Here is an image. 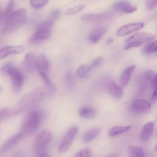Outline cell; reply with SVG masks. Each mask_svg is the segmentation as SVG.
I'll return each instance as SVG.
<instances>
[{"instance_id":"cell-22","label":"cell","mask_w":157,"mask_h":157,"mask_svg":"<svg viewBox=\"0 0 157 157\" xmlns=\"http://www.w3.org/2000/svg\"><path fill=\"white\" fill-rule=\"evenodd\" d=\"M131 128V126H116L112 127L108 132L109 136L115 137L121 134H123L128 130H129Z\"/></svg>"},{"instance_id":"cell-39","label":"cell","mask_w":157,"mask_h":157,"mask_svg":"<svg viewBox=\"0 0 157 157\" xmlns=\"http://www.w3.org/2000/svg\"><path fill=\"white\" fill-rule=\"evenodd\" d=\"M155 75L156 74L153 72H152L151 71H148L145 74V78H147L148 80H151L153 79V78L155 77Z\"/></svg>"},{"instance_id":"cell-3","label":"cell","mask_w":157,"mask_h":157,"mask_svg":"<svg viewBox=\"0 0 157 157\" xmlns=\"http://www.w3.org/2000/svg\"><path fill=\"white\" fill-rule=\"evenodd\" d=\"M41 120L40 112L32 110L25 117L21 127V132L23 136H29L36 131Z\"/></svg>"},{"instance_id":"cell-29","label":"cell","mask_w":157,"mask_h":157,"mask_svg":"<svg viewBox=\"0 0 157 157\" xmlns=\"http://www.w3.org/2000/svg\"><path fill=\"white\" fill-rule=\"evenodd\" d=\"M54 23V21L48 19V20L42 23L40 25H39L37 29H48L50 30L52 27L53 26Z\"/></svg>"},{"instance_id":"cell-34","label":"cell","mask_w":157,"mask_h":157,"mask_svg":"<svg viewBox=\"0 0 157 157\" xmlns=\"http://www.w3.org/2000/svg\"><path fill=\"white\" fill-rule=\"evenodd\" d=\"M128 4H129V2L127 1H119L113 4V8L117 11H122L123 7Z\"/></svg>"},{"instance_id":"cell-43","label":"cell","mask_w":157,"mask_h":157,"mask_svg":"<svg viewBox=\"0 0 157 157\" xmlns=\"http://www.w3.org/2000/svg\"><path fill=\"white\" fill-rule=\"evenodd\" d=\"M2 14L1 11V10H0V20L2 19Z\"/></svg>"},{"instance_id":"cell-13","label":"cell","mask_w":157,"mask_h":157,"mask_svg":"<svg viewBox=\"0 0 157 157\" xmlns=\"http://www.w3.org/2000/svg\"><path fill=\"white\" fill-rule=\"evenodd\" d=\"M23 134L20 132L18 134H16L10 137H9L4 143V144L1 146L0 148V152L1 153H4L5 151L9 150L11 148H12L13 146H15L18 142L19 140L22 138Z\"/></svg>"},{"instance_id":"cell-9","label":"cell","mask_w":157,"mask_h":157,"mask_svg":"<svg viewBox=\"0 0 157 157\" xmlns=\"http://www.w3.org/2000/svg\"><path fill=\"white\" fill-rule=\"evenodd\" d=\"M144 24L143 23L138 22V23H129L121 26L117 31V34L119 36H126L141 29L142 28H144Z\"/></svg>"},{"instance_id":"cell-5","label":"cell","mask_w":157,"mask_h":157,"mask_svg":"<svg viewBox=\"0 0 157 157\" xmlns=\"http://www.w3.org/2000/svg\"><path fill=\"white\" fill-rule=\"evenodd\" d=\"M51 132L47 129H44L36 137L34 144V150L38 156H47L48 155L46 152V148L52 140Z\"/></svg>"},{"instance_id":"cell-20","label":"cell","mask_w":157,"mask_h":157,"mask_svg":"<svg viewBox=\"0 0 157 157\" xmlns=\"http://www.w3.org/2000/svg\"><path fill=\"white\" fill-rule=\"evenodd\" d=\"M136 66L135 65H131L129 67H128L122 73L121 77H120V83L121 86H126L128 83H129L131 74L134 72Z\"/></svg>"},{"instance_id":"cell-12","label":"cell","mask_w":157,"mask_h":157,"mask_svg":"<svg viewBox=\"0 0 157 157\" xmlns=\"http://www.w3.org/2000/svg\"><path fill=\"white\" fill-rule=\"evenodd\" d=\"M105 88L109 94L117 99H120L123 96L122 88L113 80H109L105 84Z\"/></svg>"},{"instance_id":"cell-19","label":"cell","mask_w":157,"mask_h":157,"mask_svg":"<svg viewBox=\"0 0 157 157\" xmlns=\"http://www.w3.org/2000/svg\"><path fill=\"white\" fill-rule=\"evenodd\" d=\"M21 112V110L16 107L14 108H4L0 109V122L7 118L13 116Z\"/></svg>"},{"instance_id":"cell-44","label":"cell","mask_w":157,"mask_h":157,"mask_svg":"<svg viewBox=\"0 0 157 157\" xmlns=\"http://www.w3.org/2000/svg\"><path fill=\"white\" fill-rule=\"evenodd\" d=\"M155 150H156V151H157V143L155 144Z\"/></svg>"},{"instance_id":"cell-28","label":"cell","mask_w":157,"mask_h":157,"mask_svg":"<svg viewBox=\"0 0 157 157\" xmlns=\"http://www.w3.org/2000/svg\"><path fill=\"white\" fill-rule=\"evenodd\" d=\"M85 7L84 4H78L77 6H75L74 7L69 8L64 13L65 15H72L74 13H75L81 10H82Z\"/></svg>"},{"instance_id":"cell-37","label":"cell","mask_w":157,"mask_h":157,"mask_svg":"<svg viewBox=\"0 0 157 157\" xmlns=\"http://www.w3.org/2000/svg\"><path fill=\"white\" fill-rule=\"evenodd\" d=\"M66 82L67 85L69 87L72 88L74 85V81H73L72 74L69 71H68L66 75Z\"/></svg>"},{"instance_id":"cell-35","label":"cell","mask_w":157,"mask_h":157,"mask_svg":"<svg viewBox=\"0 0 157 157\" xmlns=\"http://www.w3.org/2000/svg\"><path fill=\"white\" fill-rule=\"evenodd\" d=\"M38 72H39V74L40 75L41 78L43 79L44 82H45V83L48 86H50L52 85V83H51V81H50V78H48V75L46 74V73L42 71H38Z\"/></svg>"},{"instance_id":"cell-4","label":"cell","mask_w":157,"mask_h":157,"mask_svg":"<svg viewBox=\"0 0 157 157\" xmlns=\"http://www.w3.org/2000/svg\"><path fill=\"white\" fill-rule=\"evenodd\" d=\"M1 71L3 74L10 78L13 88L17 91H20L22 87L24 80L23 75L21 71L11 63H7L2 66Z\"/></svg>"},{"instance_id":"cell-7","label":"cell","mask_w":157,"mask_h":157,"mask_svg":"<svg viewBox=\"0 0 157 157\" xmlns=\"http://www.w3.org/2000/svg\"><path fill=\"white\" fill-rule=\"evenodd\" d=\"M78 132V127L76 126L70 128L64 134L61 140L58 150L59 152H64L69 150L71 143L74 139Z\"/></svg>"},{"instance_id":"cell-18","label":"cell","mask_w":157,"mask_h":157,"mask_svg":"<svg viewBox=\"0 0 157 157\" xmlns=\"http://www.w3.org/2000/svg\"><path fill=\"white\" fill-rule=\"evenodd\" d=\"M78 113L80 117L83 118H91L95 117L96 111L94 108L91 106L84 105L80 108Z\"/></svg>"},{"instance_id":"cell-32","label":"cell","mask_w":157,"mask_h":157,"mask_svg":"<svg viewBox=\"0 0 157 157\" xmlns=\"http://www.w3.org/2000/svg\"><path fill=\"white\" fill-rule=\"evenodd\" d=\"M137 10V7L136 6H131L129 4L124 6L123 9H122V11L126 13H131L134 12L135 11H136Z\"/></svg>"},{"instance_id":"cell-8","label":"cell","mask_w":157,"mask_h":157,"mask_svg":"<svg viewBox=\"0 0 157 157\" xmlns=\"http://www.w3.org/2000/svg\"><path fill=\"white\" fill-rule=\"evenodd\" d=\"M151 108L150 104L141 99H137L134 100L130 105L131 112L135 115H142L147 113Z\"/></svg>"},{"instance_id":"cell-14","label":"cell","mask_w":157,"mask_h":157,"mask_svg":"<svg viewBox=\"0 0 157 157\" xmlns=\"http://www.w3.org/2000/svg\"><path fill=\"white\" fill-rule=\"evenodd\" d=\"M155 127V123L154 121H150L146 123L144 126L142 127L141 132H140V139L142 141L146 142L150 139L153 129Z\"/></svg>"},{"instance_id":"cell-25","label":"cell","mask_w":157,"mask_h":157,"mask_svg":"<svg viewBox=\"0 0 157 157\" xmlns=\"http://www.w3.org/2000/svg\"><path fill=\"white\" fill-rule=\"evenodd\" d=\"M142 52L144 54H150L157 52V40L152 41L145 45L142 48Z\"/></svg>"},{"instance_id":"cell-21","label":"cell","mask_w":157,"mask_h":157,"mask_svg":"<svg viewBox=\"0 0 157 157\" xmlns=\"http://www.w3.org/2000/svg\"><path fill=\"white\" fill-rule=\"evenodd\" d=\"M49 67V63L47 57L44 54H40L36 58V69L37 71H45Z\"/></svg>"},{"instance_id":"cell-2","label":"cell","mask_w":157,"mask_h":157,"mask_svg":"<svg viewBox=\"0 0 157 157\" xmlns=\"http://www.w3.org/2000/svg\"><path fill=\"white\" fill-rule=\"evenodd\" d=\"M26 12L25 9H20L12 12L7 18L3 29L4 33H11L20 26H21L26 20Z\"/></svg>"},{"instance_id":"cell-26","label":"cell","mask_w":157,"mask_h":157,"mask_svg":"<svg viewBox=\"0 0 157 157\" xmlns=\"http://www.w3.org/2000/svg\"><path fill=\"white\" fill-rule=\"evenodd\" d=\"M91 67L90 66L88 65V64H83L80 66L76 71V74L79 77H83L84 76H85L90 71L91 69Z\"/></svg>"},{"instance_id":"cell-27","label":"cell","mask_w":157,"mask_h":157,"mask_svg":"<svg viewBox=\"0 0 157 157\" xmlns=\"http://www.w3.org/2000/svg\"><path fill=\"white\" fill-rule=\"evenodd\" d=\"M49 0H30V5L34 9H39L44 6Z\"/></svg>"},{"instance_id":"cell-11","label":"cell","mask_w":157,"mask_h":157,"mask_svg":"<svg viewBox=\"0 0 157 157\" xmlns=\"http://www.w3.org/2000/svg\"><path fill=\"white\" fill-rule=\"evenodd\" d=\"M24 50V47L20 45L4 46L0 50V59L4 58L10 55L20 53Z\"/></svg>"},{"instance_id":"cell-36","label":"cell","mask_w":157,"mask_h":157,"mask_svg":"<svg viewBox=\"0 0 157 157\" xmlns=\"http://www.w3.org/2000/svg\"><path fill=\"white\" fill-rule=\"evenodd\" d=\"M103 61V58L102 56H98L96 57V58H94L93 61L91 63L90 67L91 69L93 68H95L97 66H98L100 64L102 63V62Z\"/></svg>"},{"instance_id":"cell-24","label":"cell","mask_w":157,"mask_h":157,"mask_svg":"<svg viewBox=\"0 0 157 157\" xmlns=\"http://www.w3.org/2000/svg\"><path fill=\"white\" fill-rule=\"evenodd\" d=\"M101 132V129L99 128H95L89 129L86 132L83 136V140L85 142H90L94 139Z\"/></svg>"},{"instance_id":"cell-17","label":"cell","mask_w":157,"mask_h":157,"mask_svg":"<svg viewBox=\"0 0 157 157\" xmlns=\"http://www.w3.org/2000/svg\"><path fill=\"white\" fill-rule=\"evenodd\" d=\"M107 31V28L104 27H99L93 29L88 36L89 40L92 43H97L104 35Z\"/></svg>"},{"instance_id":"cell-42","label":"cell","mask_w":157,"mask_h":157,"mask_svg":"<svg viewBox=\"0 0 157 157\" xmlns=\"http://www.w3.org/2000/svg\"><path fill=\"white\" fill-rule=\"evenodd\" d=\"M113 42V38H109L107 41H106V43L107 44H110L111 43H112Z\"/></svg>"},{"instance_id":"cell-15","label":"cell","mask_w":157,"mask_h":157,"mask_svg":"<svg viewBox=\"0 0 157 157\" xmlns=\"http://www.w3.org/2000/svg\"><path fill=\"white\" fill-rule=\"evenodd\" d=\"M36 58L33 53H28L25 55L23 63L27 71L31 72L36 69Z\"/></svg>"},{"instance_id":"cell-33","label":"cell","mask_w":157,"mask_h":157,"mask_svg":"<svg viewBox=\"0 0 157 157\" xmlns=\"http://www.w3.org/2000/svg\"><path fill=\"white\" fill-rule=\"evenodd\" d=\"M145 6L149 10L154 9L157 7V0H146Z\"/></svg>"},{"instance_id":"cell-6","label":"cell","mask_w":157,"mask_h":157,"mask_svg":"<svg viewBox=\"0 0 157 157\" xmlns=\"http://www.w3.org/2000/svg\"><path fill=\"white\" fill-rule=\"evenodd\" d=\"M155 37V35L150 33L140 32L136 33L127 39L124 48L128 50L131 48L140 46L144 43L152 40Z\"/></svg>"},{"instance_id":"cell-30","label":"cell","mask_w":157,"mask_h":157,"mask_svg":"<svg viewBox=\"0 0 157 157\" xmlns=\"http://www.w3.org/2000/svg\"><path fill=\"white\" fill-rule=\"evenodd\" d=\"M13 7H14V0H10L4 13L3 15L4 17H8L12 13Z\"/></svg>"},{"instance_id":"cell-10","label":"cell","mask_w":157,"mask_h":157,"mask_svg":"<svg viewBox=\"0 0 157 157\" xmlns=\"http://www.w3.org/2000/svg\"><path fill=\"white\" fill-rule=\"evenodd\" d=\"M51 36L50 30L37 29L36 32L29 38L28 42L31 44L39 43L48 39Z\"/></svg>"},{"instance_id":"cell-23","label":"cell","mask_w":157,"mask_h":157,"mask_svg":"<svg viewBox=\"0 0 157 157\" xmlns=\"http://www.w3.org/2000/svg\"><path fill=\"white\" fill-rule=\"evenodd\" d=\"M128 151L130 156L134 157H143L145 156L143 148L137 145H129L128 148Z\"/></svg>"},{"instance_id":"cell-31","label":"cell","mask_w":157,"mask_h":157,"mask_svg":"<svg viewBox=\"0 0 157 157\" xmlns=\"http://www.w3.org/2000/svg\"><path fill=\"white\" fill-rule=\"evenodd\" d=\"M91 155V151L89 148H83L78 151L75 155V156H83V157H88Z\"/></svg>"},{"instance_id":"cell-40","label":"cell","mask_w":157,"mask_h":157,"mask_svg":"<svg viewBox=\"0 0 157 157\" xmlns=\"http://www.w3.org/2000/svg\"><path fill=\"white\" fill-rule=\"evenodd\" d=\"M151 85L154 88H157V74L151 80Z\"/></svg>"},{"instance_id":"cell-38","label":"cell","mask_w":157,"mask_h":157,"mask_svg":"<svg viewBox=\"0 0 157 157\" xmlns=\"http://www.w3.org/2000/svg\"><path fill=\"white\" fill-rule=\"evenodd\" d=\"M59 15H60V11L59 10H55L51 13L48 19L55 21L56 20H57V18L59 17Z\"/></svg>"},{"instance_id":"cell-45","label":"cell","mask_w":157,"mask_h":157,"mask_svg":"<svg viewBox=\"0 0 157 157\" xmlns=\"http://www.w3.org/2000/svg\"><path fill=\"white\" fill-rule=\"evenodd\" d=\"M2 91V88L0 86V93H1Z\"/></svg>"},{"instance_id":"cell-16","label":"cell","mask_w":157,"mask_h":157,"mask_svg":"<svg viewBox=\"0 0 157 157\" xmlns=\"http://www.w3.org/2000/svg\"><path fill=\"white\" fill-rule=\"evenodd\" d=\"M111 17V15L109 13H100V14H85L81 17V20L85 21H101L105 20Z\"/></svg>"},{"instance_id":"cell-41","label":"cell","mask_w":157,"mask_h":157,"mask_svg":"<svg viewBox=\"0 0 157 157\" xmlns=\"http://www.w3.org/2000/svg\"><path fill=\"white\" fill-rule=\"evenodd\" d=\"M157 101V88H155L153 93L151 96V101L155 102Z\"/></svg>"},{"instance_id":"cell-1","label":"cell","mask_w":157,"mask_h":157,"mask_svg":"<svg viewBox=\"0 0 157 157\" xmlns=\"http://www.w3.org/2000/svg\"><path fill=\"white\" fill-rule=\"evenodd\" d=\"M44 92L40 88H34L30 92L22 96L17 102V107L23 111L39 104L44 98Z\"/></svg>"}]
</instances>
